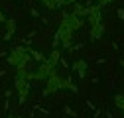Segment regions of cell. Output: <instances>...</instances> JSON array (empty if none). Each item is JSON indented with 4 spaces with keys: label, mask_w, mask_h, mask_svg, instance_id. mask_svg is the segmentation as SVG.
I'll use <instances>...</instances> for the list:
<instances>
[{
    "label": "cell",
    "mask_w": 124,
    "mask_h": 118,
    "mask_svg": "<svg viewBox=\"0 0 124 118\" xmlns=\"http://www.w3.org/2000/svg\"><path fill=\"white\" fill-rule=\"evenodd\" d=\"M6 28H8V32H6V41L8 39H12V36H14V32H16V20H6Z\"/></svg>",
    "instance_id": "obj_9"
},
{
    "label": "cell",
    "mask_w": 124,
    "mask_h": 118,
    "mask_svg": "<svg viewBox=\"0 0 124 118\" xmlns=\"http://www.w3.org/2000/svg\"><path fill=\"white\" fill-rule=\"evenodd\" d=\"M108 2H112V0H97V4H99V6H106Z\"/></svg>",
    "instance_id": "obj_14"
},
{
    "label": "cell",
    "mask_w": 124,
    "mask_h": 118,
    "mask_svg": "<svg viewBox=\"0 0 124 118\" xmlns=\"http://www.w3.org/2000/svg\"><path fill=\"white\" fill-rule=\"evenodd\" d=\"M73 14L75 16H79V18H87L89 16V6H83V4H73Z\"/></svg>",
    "instance_id": "obj_7"
},
{
    "label": "cell",
    "mask_w": 124,
    "mask_h": 118,
    "mask_svg": "<svg viewBox=\"0 0 124 118\" xmlns=\"http://www.w3.org/2000/svg\"><path fill=\"white\" fill-rule=\"evenodd\" d=\"M14 88H16V93H18V98H20V104H24V102L28 100V95H30V88H32V85H30V81L22 75H18L16 73V77H14Z\"/></svg>",
    "instance_id": "obj_3"
},
{
    "label": "cell",
    "mask_w": 124,
    "mask_h": 118,
    "mask_svg": "<svg viewBox=\"0 0 124 118\" xmlns=\"http://www.w3.org/2000/svg\"><path fill=\"white\" fill-rule=\"evenodd\" d=\"M6 118H20V116H6Z\"/></svg>",
    "instance_id": "obj_16"
},
{
    "label": "cell",
    "mask_w": 124,
    "mask_h": 118,
    "mask_svg": "<svg viewBox=\"0 0 124 118\" xmlns=\"http://www.w3.org/2000/svg\"><path fill=\"white\" fill-rule=\"evenodd\" d=\"M45 59H47V63H51V65L55 67V65H57V61L61 59V51H59V49H53V51L49 53V57H45Z\"/></svg>",
    "instance_id": "obj_10"
},
{
    "label": "cell",
    "mask_w": 124,
    "mask_h": 118,
    "mask_svg": "<svg viewBox=\"0 0 124 118\" xmlns=\"http://www.w3.org/2000/svg\"><path fill=\"white\" fill-rule=\"evenodd\" d=\"M30 57L36 59V61H39V63H43V61H45V55H43V53H39V51H36V49H30Z\"/></svg>",
    "instance_id": "obj_11"
},
{
    "label": "cell",
    "mask_w": 124,
    "mask_h": 118,
    "mask_svg": "<svg viewBox=\"0 0 124 118\" xmlns=\"http://www.w3.org/2000/svg\"><path fill=\"white\" fill-rule=\"evenodd\" d=\"M61 26H63V28H67V30H71V32L75 34L77 30H79V28L83 26V18L75 16L73 12H69V14H63V22H61Z\"/></svg>",
    "instance_id": "obj_5"
},
{
    "label": "cell",
    "mask_w": 124,
    "mask_h": 118,
    "mask_svg": "<svg viewBox=\"0 0 124 118\" xmlns=\"http://www.w3.org/2000/svg\"><path fill=\"white\" fill-rule=\"evenodd\" d=\"M2 22H6V18L2 16V14H0V24H2Z\"/></svg>",
    "instance_id": "obj_15"
},
{
    "label": "cell",
    "mask_w": 124,
    "mask_h": 118,
    "mask_svg": "<svg viewBox=\"0 0 124 118\" xmlns=\"http://www.w3.org/2000/svg\"><path fill=\"white\" fill-rule=\"evenodd\" d=\"M57 6H67V4H75L77 0H55Z\"/></svg>",
    "instance_id": "obj_13"
},
{
    "label": "cell",
    "mask_w": 124,
    "mask_h": 118,
    "mask_svg": "<svg viewBox=\"0 0 124 118\" xmlns=\"http://www.w3.org/2000/svg\"><path fill=\"white\" fill-rule=\"evenodd\" d=\"M114 104L124 110V95H116V96H114Z\"/></svg>",
    "instance_id": "obj_12"
},
{
    "label": "cell",
    "mask_w": 124,
    "mask_h": 118,
    "mask_svg": "<svg viewBox=\"0 0 124 118\" xmlns=\"http://www.w3.org/2000/svg\"><path fill=\"white\" fill-rule=\"evenodd\" d=\"M73 71H77V73H79V77L85 79V75H87V63L83 61V59L75 61V63H73Z\"/></svg>",
    "instance_id": "obj_8"
},
{
    "label": "cell",
    "mask_w": 124,
    "mask_h": 118,
    "mask_svg": "<svg viewBox=\"0 0 124 118\" xmlns=\"http://www.w3.org/2000/svg\"><path fill=\"white\" fill-rule=\"evenodd\" d=\"M45 83H47V85H45V88H43V95H45V96L55 95L57 91H61V88H69V91L77 93V85H73L71 79H61L59 73H57V69L51 71V75L45 79Z\"/></svg>",
    "instance_id": "obj_1"
},
{
    "label": "cell",
    "mask_w": 124,
    "mask_h": 118,
    "mask_svg": "<svg viewBox=\"0 0 124 118\" xmlns=\"http://www.w3.org/2000/svg\"><path fill=\"white\" fill-rule=\"evenodd\" d=\"M89 34H91V39H101L102 37V34H104V24H101V26H91L89 28Z\"/></svg>",
    "instance_id": "obj_6"
},
{
    "label": "cell",
    "mask_w": 124,
    "mask_h": 118,
    "mask_svg": "<svg viewBox=\"0 0 124 118\" xmlns=\"http://www.w3.org/2000/svg\"><path fill=\"white\" fill-rule=\"evenodd\" d=\"M30 59H32V57H30V49L20 45V47H16V49L8 55V63L18 69V67H26V65L30 63Z\"/></svg>",
    "instance_id": "obj_2"
},
{
    "label": "cell",
    "mask_w": 124,
    "mask_h": 118,
    "mask_svg": "<svg viewBox=\"0 0 124 118\" xmlns=\"http://www.w3.org/2000/svg\"><path fill=\"white\" fill-rule=\"evenodd\" d=\"M51 71H55V67L51 63H47V59H45L36 71H32V81H45V79L51 75Z\"/></svg>",
    "instance_id": "obj_4"
}]
</instances>
